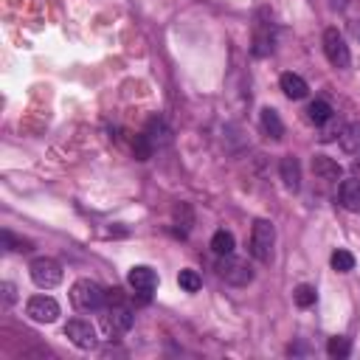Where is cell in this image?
I'll return each instance as SVG.
<instances>
[{"label": "cell", "mask_w": 360, "mask_h": 360, "mask_svg": "<svg viewBox=\"0 0 360 360\" xmlns=\"http://www.w3.org/2000/svg\"><path fill=\"white\" fill-rule=\"evenodd\" d=\"M70 301H73L76 309L90 312V309H98L107 301V290L98 281H93V278H79L70 287Z\"/></svg>", "instance_id": "1"}, {"label": "cell", "mask_w": 360, "mask_h": 360, "mask_svg": "<svg viewBox=\"0 0 360 360\" xmlns=\"http://www.w3.org/2000/svg\"><path fill=\"white\" fill-rule=\"evenodd\" d=\"M273 245H276V228L270 219H256L250 228V256L259 262L273 259Z\"/></svg>", "instance_id": "2"}, {"label": "cell", "mask_w": 360, "mask_h": 360, "mask_svg": "<svg viewBox=\"0 0 360 360\" xmlns=\"http://www.w3.org/2000/svg\"><path fill=\"white\" fill-rule=\"evenodd\" d=\"M28 273H31V281H34L37 287H42V290L56 287V284L62 281V276H65L62 264H59L56 259H51V256H39V259H34V262L28 264Z\"/></svg>", "instance_id": "3"}, {"label": "cell", "mask_w": 360, "mask_h": 360, "mask_svg": "<svg viewBox=\"0 0 360 360\" xmlns=\"http://www.w3.org/2000/svg\"><path fill=\"white\" fill-rule=\"evenodd\" d=\"M132 323H135V315H132V309L124 307L121 301H118V304H110V309L101 315V329H104L107 338H118V335L129 332Z\"/></svg>", "instance_id": "4"}, {"label": "cell", "mask_w": 360, "mask_h": 360, "mask_svg": "<svg viewBox=\"0 0 360 360\" xmlns=\"http://www.w3.org/2000/svg\"><path fill=\"white\" fill-rule=\"evenodd\" d=\"M323 53L335 68H349L352 65L349 45H346V39H343V34L338 28H326L323 31Z\"/></svg>", "instance_id": "5"}, {"label": "cell", "mask_w": 360, "mask_h": 360, "mask_svg": "<svg viewBox=\"0 0 360 360\" xmlns=\"http://www.w3.org/2000/svg\"><path fill=\"white\" fill-rule=\"evenodd\" d=\"M217 270H219V276H222L228 284H233V287H245V284L253 281V270H250V264L242 262V259H233L231 253H228V256H219Z\"/></svg>", "instance_id": "6"}, {"label": "cell", "mask_w": 360, "mask_h": 360, "mask_svg": "<svg viewBox=\"0 0 360 360\" xmlns=\"http://www.w3.org/2000/svg\"><path fill=\"white\" fill-rule=\"evenodd\" d=\"M25 315L37 323H53L59 318V304L51 295H31L25 304Z\"/></svg>", "instance_id": "7"}, {"label": "cell", "mask_w": 360, "mask_h": 360, "mask_svg": "<svg viewBox=\"0 0 360 360\" xmlns=\"http://www.w3.org/2000/svg\"><path fill=\"white\" fill-rule=\"evenodd\" d=\"M65 335H68V340H70L76 349H93V346H96V340H98V338H96L93 323H90V321H82V318L68 321Z\"/></svg>", "instance_id": "8"}, {"label": "cell", "mask_w": 360, "mask_h": 360, "mask_svg": "<svg viewBox=\"0 0 360 360\" xmlns=\"http://www.w3.org/2000/svg\"><path fill=\"white\" fill-rule=\"evenodd\" d=\"M127 281H129V287H132L135 292H141L143 298H149V295L155 292V287H158V273H155L152 267H146V264H135V267L129 270Z\"/></svg>", "instance_id": "9"}, {"label": "cell", "mask_w": 360, "mask_h": 360, "mask_svg": "<svg viewBox=\"0 0 360 360\" xmlns=\"http://www.w3.org/2000/svg\"><path fill=\"white\" fill-rule=\"evenodd\" d=\"M309 166H312V174H315L318 180H323V183H338V180L343 177L340 163H338V160H332L329 155H315Z\"/></svg>", "instance_id": "10"}, {"label": "cell", "mask_w": 360, "mask_h": 360, "mask_svg": "<svg viewBox=\"0 0 360 360\" xmlns=\"http://www.w3.org/2000/svg\"><path fill=\"white\" fill-rule=\"evenodd\" d=\"M278 174L284 180V188L287 191H298L301 188V163H298V158L284 155L281 163H278Z\"/></svg>", "instance_id": "11"}, {"label": "cell", "mask_w": 360, "mask_h": 360, "mask_svg": "<svg viewBox=\"0 0 360 360\" xmlns=\"http://www.w3.org/2000/svg\"><path fill=\"white\" fill-rule=\"evenodd\" d=\"M278 84H281V90H284V96L287 98H304L307 93H309V87H307V82L298 76V73H292V70H287V73H281V79H278Z\"/></svg>", "instance_id": "12"}, {"label": "cell", "mask_w": 360, "mask_h": 360, "mask_svg": "<svg viewBox=\"0 0 360 360\" xmlns=\"http://www.w3.org/2000/svg\"><path fill=\"white\" fill-rule=\"evenodd\" d=\"M338 194H340V205L346 211H354V214L360 211V180H343Z\"/></svg>", "instance_id": "13"}, {"label": "cell", "mask_w": 360, "mask_h": 360, "mask_svg": "<svg viewBox=\"0 0 360 360\" xmlns=\"http://www.w3.org/2000/svg\"><path fill=\"white\" fill-rule=\"evenodd\" d=\"M338 141L346 155H357L360 152V124H346L343 132L338 135Z\"/></svg>", "instance_id": "14"}, {"label": "cell", "mask_w": 360, "mask_h": 360, "mask_svg": "<svg viewBox=\"0 0 360 360\" xmlns=\"http://www.w3.org/2000/svg\"><path fill=\"white\" fill-rule=\"evenodd\" d=\"M262 129H264L273 141H278V138L284 135V124H281V118H278V112H276L273 107H264V110H262Z\"/></svg>", "instance_id": "15"}, {"label": "cell", "mask_w": 360, "mask_h": 360, "mask_svg": "<svg viewBox=\"0 0 360 360\" xmlns=\"http://www.w3.org/2000/svg\"><path fill=\"white\" fill-rule=\"evenodd\" d=\"M211 248H214V253H217V256H228V253H233L236 239H233V233H231V231L219 228V231H214V236H211Z\"/></svg>", "instance_id": "16"}, {"label": "cell", "mask_w": 360, "mask_h": 360, "mask_svg": "<svg viewBox=\"0 0 360 360\" xmlns=\"http://www.w3.org/2000/svg\"><path fill=\"white\" fill-rule=\"evenodd\" d=\"M332 115H335V110H332V107H329V101H323V98H315V101L307 107V118H309L312 124H318V127H321V124H326Z\"/></svg>", "instance_id": "17"}, {"label": "cell", "mask_w": 360, "mask_h": 360, "mask_svg": "<svg viewBox=\"0 0 360 360\" xmlns=\"http://www.w3.org/2000/svg\"><path fill=\"white\" fill-rule=\"evenodd\" d=\"M253 53L256 56L273 53V34H270V28H264V25L256 28V34H253Z\"/></svg>", "instance_id": "18"}, {"label": "cell", "mask_w": 360, "mask_h": 360, "mask_svg": "<svg viewBox=\"0 0 360 360\" xmlns=\"http://www.w3.org/2000/svg\"><path fill=\"white\" fill-rule=\"evenodd\" d=\"M329 264H332V270H338V273H349V270H354V256H352L349 250L338 248V250L329 256Z\"/></svg>", "instance_id": "19"}, {"label": "cell", "mask_w": 360, "mask_h": 360, "mask_svg": "<svg viewBox=\"0 0 360 360\" xmlns=\"http://www.w3.org/2000/svg\"><path fill=\"white\" fill-rule=\"evenodd\" d=\"M177 284H180L186 292H197V290L202 287V278L197 276V270H188V267H186V270L177 273Z\"/></svg>", "instance_id": "20"}, {"label": "cell", "mask_w": 360, "mask_h": 360, "mask_svg": "<svg viewBox=\"0 0 360 360\" xmlns=\"http://www.w3.org/2000/svg\"><path fill=\"white\" fill-rule=\"evenodd\" d=\"M326 352H329V357H349V352H352V343H349V338H329V343H326Z\"/></svg>", "instance_id": "21"}, {"label": "cell", "mask_w": 360, "mask_h": 360, "mask_svg": "<svg viewBox=\"0 0 360 360\" xmlns=\"http://www.w3.org/2000/svg\"><path fill=\"white\" fill-rule=\"evenodd\" d=\"M292 298H295L298 307H312V304H315V287H309V284H298L295 292H292Z\"/></svg>", "instance_id": "22"}, {"label": "cell", "mask_w": 360, "mask_h": 360, "mask_svg": "<svg viewBox=\"0 0 360 360\" xmlns=\"http://www.w3.org/2000/svg\"><path fill=\"white\" fill-rule=\"evenodd\" d=\"M152 149H155V146H152V141H149L143 132H141V135L135 138V143H132V152H135V158H138V160L152 158Z\"/></svg>", "instance_id": "23"}, {"label": "cell", "mask_w": 360, "mask_h": 360, "mask_svg": "<svg viewBox=\"0 0 360 360\" xmlns=\"http://www.w3.org/2000/svg\"><path fill=\"white\" fill-rule=\"evenodd\" d=\"M3 245H6V250H31V242H25V239H14V233L11 231H3Z\"/></svg>", "instance_id": "24"}, {"label": "cell", "mask_w": 360, "mask_h": 360, "mask_svg": "<svg viewBox=\"0 0 360 360\" xmlns=\"http://www.w3.org/2000/svg\"><path fill=\"white\" fill-rule=\"evenodd\" d=\"M0 298H3V301H0L3 309H8V307L17 301V287H14L11 281H3V284H0Z\"/></svg>", "instance_id": "25"}, {"label": "cell", "mask_w": 360, "mask_h": 360, "mask_svg": "<svg viewBox=\"0 0 360 360\" xmlns=\"http://www.w3.org/2000/svg\"><path fill=\"white\" fill-rule=\"evenodd\" d=\"M321 127H323V132L318 135L321 141H332L335 135H340V132H343V127H338V124H335V115H332V118H329L326 124H321Z\"/></svg>", "instance_id": "26"}, {"label": "cell", "mask_w": 360, "mask_h": 360, "mask_svg": "<svg viewBox=\"0 0 360 360\" xmlns=\"http://www.w3.org/2000/svg\"><path fill=\"white\" fill-rule=\"evenodd\" d=\"M352 174H354V177H357V180H360V158H357V160H354V163H352Z\"/></svg>", "instance_id": "27"}]
</instances>
